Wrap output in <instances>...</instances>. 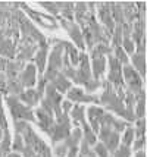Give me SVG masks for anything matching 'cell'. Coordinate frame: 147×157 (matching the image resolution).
Segmentation results:
<instances>
[{"label":"cell","mask_w":147,"mask_h":157,"mask_svg":"<svg viewBox=\"0 0 147 157\" xmlns=\"http://www.w3.org/2000/svg\"><path fill=\"white\" fill-rule=\"evenodd\" d=\"M97 134H99L97 140H100V143L106 147L109 154H112L121 144V135L118 132H115L112 128H109V126H100Z\"/></svg>","instance_id":"52a82bcc"},{"label":"cell","mask_w":147,"mask_h":157,"mask_svg":"<svg viewBox=\"0 0 147 157\" xmlns=\"http://www.w3.org/2000/svg\"><path fill=\"white\" fill-rule=\"evenodd\" d=\"M0 157H5V156H3V154H2V151H0Z\"/></svg>","instance_id":"9f6ffc18"},{"label":"cell","mask_w":147,"mask_h":157,"mask_svg":"<svg viewBox=\"0 0 147 157\" xmlns=\"http://www.w3.org/2000/svg\"><path fill=\"white\" fill-rule=\"evenodd\" d=\"M49 84L53 85V88L56 90L59 94H65V93H68V90L72 87V82L63 75V74H57L56 78H55L52 82H49Z\"/></svg>","instance_id":"7402d4cb"},{"label":"cell","mask_w":147,"mask_h":157,"mask_svg":"<svg viewBox=\"0 0 147 157\" xmlns=\"http://www.w3.org/2000/svg\"><path fill=\"white\" fill-rule=\"evenodd\" d=\"M113 57H115V59H116V60L119 62V63H121V65H122V66H124V65H128V62H130V59H128V55H126L125 52H124V48L121 47V46H119V47H115L113 48Z\"/></svg>","instance_id":"836d02e7"},{"label":"cell","mask_w":147,"mask_h":157,"mask_svg":"<svg viewBox=\"0 0 147 157\" xmlns=\"http://www.w3.org/2000/svg\"><path fill=\"white\" fill-rule=\"evenodd\" d=\"M146 147V137L144 138H137V140H134L133 143V151H141L143 148Z\"/></svg>","instance_id":"b9f144b4"},{"label":"cell","mask_w":147,"mask_h":157,"mask_svg":"<svg viewBox=\"0 0 147 157\" xmlns=\"http://www.w3.org/2000/svg\"><path fill=\"white\" fill-rule=\"evenodd\" d=\"M24 91V87L21 85V82L16 79H10V81H6V96H15L18 97Z\"/></svg>","instance_id":"f1b7e54d"},{"label":"cell","mask_w":147,"mask_h":157,"mask_svg":"<svg viewBox=\"0 0 147 157\" xmlns=\"http://www.w3.org/2000/svg\"><path fill=\"white\" fill-rule=\"evenodd\" d=\"M131 66H133L137 74L141 76V79L146 76V55H140V53H134L131 57Z\"/></svg>","instance_id":"484cf974"},{"label":"cell","mask_w":147,"mask_h":157,"mask_svg":"<svg viewBox=\"0 0 147 157\" xmlns=\"http://www.w3.org/2000/svg\"><path fill=\"white\" fill-rule=\"evenodd\" d=\"M6 157H22V156L19 154V153H15V151H10V153H9V154H7Z\"/></svg>","instance_id":"f907efd6"},{"label":"cell","mask_w":147,"mask_h":157,"mask_svg":"<svg viewBox=\"0 0 147 157\" xmlns=\"http://www.w3.org/2000/svg\"><path fill=\"white\" fill-rule=\"evenodd\" d=\"M106 57H97V59H91V76L93 79L100 81V78L103 75L106 69Z\"/></svg>","instance_id":"cb8c5ba5"},{"label":"cell","mask_w":147,"mask_h":157,"mask_svg":"<svg viewBox=\"0 0 147 157\" xmlns=\"http://www.w3.org/2000/svg\"><path fill=\"white\" fill-rule=\"evenodd\" d=\"M128 126H131V125L128 122H125V121H122V119H116V117H115L112 122V129L115 131V132H118L119 135H121Z\"/></svg>","instance_id":"8d00e7d4"},{"label":"cell","mask_w":147,"mask_h":157,"mask_svg":"<svg viewBox=\"0 0 147 157\" xmlns=\"http://www.w3.org/2000/svg\"><path fill=\"white\" fill-rule=\"evenodd\" d=\"M113 53V48L109 44H96L94 47L90 50V56L91 59H97V57H107L109 55Z\"/></svg>","instance_id":"4316f807"},{"label":"cell","mask_w":147,"mask_h":157,"mask_svg":"<svg viewBox=\"0 0 147 157\" xmlns=\"http://www.w3.org/2000/svg\"><path fill=\"white\" fill-rule=\"evenodd\" d=\"M85 87V93H88V94H93L94 91H97L100 87H102V79L97 81V79H91L90 82H87L84 85Z\"/></svg>","instance_id":"60d3db41"},{"label":"cell","mask_w":147,"mask_h":157,"mask_svg":"<svg viewBox=\"0 0 147 157\" xmlns=\"http://www.w3.org/2000/svg\"><path fill=\"white\" fill-rule=\"evenodd\" d=\"M60 46L63 48V53L68 56V59H69L71 65L75 68L78 66V62H79V53H78V48L74 46V44H71L68 41H63L60 40Z\"/></svg>","instance_id":"44dd1931"},{"label":"cell","mask_w":147,"mask_h":157,"mask_svg":"<svg viewBox=\"0 0 147 157\" xmlns=\"http://www.w3.org/2000/svg\"><path fill=\"white\" fill-rule=\"evenodd\" d=\"M16 56V43L12 38H5L0 43V57L12 60Z\"/></svg>","instance_id":"ffe728a7"},{"label":"cell","mask_w":147,"mask_h":157,"mask_svg":"<svg viewBox=\"0 0 147 157\" xmlns=\"http://www.w3.org/2000/svg\"><path fill=\"white\" fill-rule=\"evenodd\" d=\"M109 157H113V156H109Z\"/></svg>","instance_id":"680465c9"},{"label":"cell","mask_w":147,"mask_h":157,"mask_svg":"<svg viewBox=\"0 0 147 157\" xmlns=\"http://www.w3.org/2000/svg\"><path fill=\"white\" fill-rule=\"evenodd\" d=\"M38 5H40V6H41L43 9H46V10H47L49 13H52L53 16L59 15V10H57L56 3H55V2H40Z\"/></svg>","instance_id":"ab89813d"},{"label":"cell","mask_w":147,"mask_h":157,"mask_svg":"<svg viewBox=\"0 0 147 157\" xmlns=\"http://www.w3.org/2000/svg\"><path fill=\"white\" fill-rule=\"evenodd\" d=\"M37 48H38V44L34 40H31L28 37H21L16 44V56L15 57H16V60L27 63L34 57Z\"/></svg>","instance_id":"8992f818"},{"label":"cell","mask_w":147,"mask_h":157,"mask_svg":"<svg viewBox=\"0 0 147 157\" xmlns=\"http://www.w3.org/2000/svg\"><path fill=\"white\" fill-rule=\"evenodd\" d=\"M63 55L65 53H63V48L60 46V40L57 38V43L52 47V52L49 53L47 65H46L44 74H43V78L47 82H52L57 76V74H60L62 63H63Z\"/></svg>","instance_id":"7a4b0ae2"},{"label":"cell","mask_w":147,"mask_h":157,"mask_svg":"<svg viewBox=\"0 0 147 157\" xmlns=\"http://www.w3.org/2000/svg\"><path fill=\"white\" fill-rule=\"evenodd\" d=\"M66 100H69L72 104H91V106H97L99 104V96L96 94H88L84 90L78 88V87H71L66 93Z\"/></svg>","instance_id":"9c48e42d"},{"label":"cell","mask_w":147,"mask_h":157,"mask_svg":"<svg viewBox=\"0 0 147 157\" xmlns=\"http://www.w3.org/2000/svg\"><path fill=\"white\" fill-rule=\"evenodd\" d=\"M122 38H124V35H122V28H121V25H116L115 29H113L112 35H110V43H112L113 47H119V46L122 44Z\"/></svg>","instance_id":"d6a6232c"},{"label":"cell","mask_w":147,"mask_h":157,"mask_svg":"<svg viewBox=\"0 0 147 157\" xmlns=\"http://www.w3.org/2000/svg\"><path fill=\"white\" fill-rule=\"evenodd\" d=\"M90 157H96V156H94V153H93V154H91V156Z\"/></svg>","instance_id":"6f0895ef"},{"label":"cell","mask_w":147,"mask_h":157,"mask_svg":"<svg viewBox=\"0 0 147 157\" xmlns=\"http://www.w3.org/2000/svg\"><path fill=\"white\" fill-rule=\"evenodd\" d=\"M72 103L69 101V100H63L62 104H60V109H62V113H65V115H69L71 109H72Z\"/></svg>","instance_id":"ee69618b"},{"label":"cell","mask_w":147,"mask_h":157,"mask_svg":"<svg viewBox=\"0 0 147 157\" xmlns=\"http://www.w3.org/2000/svg\"><path fill=\"white\" fill-rule=\"evenodd\" d=\"M27 63H24L21 60H7V65L5 68V76H6V81H10V79H16L18 75L21 74L24 68H25Z\"/></svg>","instance_id":"ac0fdd59"},{"label":"cell","mask_w":147,"mask_h":157,"mask_svg":"<svg viewBox=\"0 0 147 157\" xmlns=\"http://www.w3.org/2000/svg\"><path fill=\"white\" fill-rule=\"evenodd\" d=\"M56 7L59 10V15H62L60 18L66 21H74V5L72 2H55Z\"/></svg>","instance_id":"d4e9b609"},{"label":"cell","mask_w":147,"mask_h":157,"mask_svg":"<svg viewBox=\"0 0 147 157\" xmlns=\"http://www.w3.org/2000/svg\"><path fill=\"white\" fill-rule=\"evenodd\" d=\"M77 157H87V156H83V154H78Z\"/></svg>","instance_id":"11a10c76"},{"label":"cell","mask_w":147,"mask_h":157,"mask_svg":"<svg viewBox=\"0 0 147 157\" xmlns=\"http://www.w3.org/2000/svg\"><path fill=\"white\" fill-rule=\"evenodd\" d=\"M18 81L21 82L24 90L27 88H34L37 84V69L33 63H27L25 68L21 74L18 75Z\"/></svg>","instance_id":"5bb4252c"},{"label":"cell","mask_w":147,"mask_h":157,"mask_svg":"<svg viewBox=\"0 0 147 157\" xmlns=\"http://www.w3.org/2000/svg\"><path fill=\"white\" fill-rule=\"evenodd\" d=\"M19 7H21L22 12H27V13L29 15V18H31V19H34L37 24L43 25V27L47 28V29H56V28L59 27L55 18H52V16H49V15L38 13V12H35L34 9H31L29 6H27L25 3H21Z\"/></svg>","instance_id":"8fae6325"},{"label":"cell","mask_w":147,"mask_h":157,"mask_svg":"<svg viewBox=\"0 0 147 157\" xmlns=\"http://www.w3.org/2000/svg\"><path fill=\"white\" fill-rule=\"evenodd\" d=\"M102 88H103V93L99 96V104H102L106 110H109V113H112V115L115 113L119 117H122V121H125V122H135L134 112L125 109L124 101L118 97L112 85L107 81H102Z\"/></svg>","instance_id":"6da1fadb"},{"label":"cell","mask_w":147,"mask_h":157,"mask_svg":"<svg viewBox=\"0 0 147 157\" xmlns=\"http://www.w3.org/2000/svg\"><path fill=\"white\" fill-rule=\"evenodd\" d=\"M7 107L10 110V115L15 121H25V122H37L34 116V112L29 109L28 106H25L24 103L18 100V97L15 96H6L5 97Z\"/></svg>","instance_id":"277c9868"},{"label":"cell","mask_w":147,"mask_h":157,"mask_svg":"<svg viewBox=\"0 0 147 157\" xmlns=\"http://www.w3.org/2000/svg\"><path fill=\"white\" fill-rule=\"evenodd\" d=\"M91 150H93V153H94V156L96 157H109L110 156V154H109V151L106 150V147L100 143V141H97V143L94 144Z\"/></svg>","instance_id":"f35d334b"},{"label":"cell","mask_w":147,"mask_h":157,"mask_svg":"<svg viewBox=\"0 0 147 157\" xmlns=\"http://www.w3.org/2000/svg\"><path fill=\"white\" fill-rule=\"evenodd\" d=\"M59 24L62 25V28L68 33L72 41L75 43V47L77 48H85V44H84V38H83V33H81V28L78 27L77 24L74 21H66V19H62L59 18Z\"/></svg>","instance_id":"7c38bea8"},{"label":"cell","mask_w":147,"mask_h":157,"mask_svg":"<svg viewBox=\"0 0 147 157\" xmlns=\"http://www.w3.org/2000/svg\"><path fill=\"white\" fill-rule=\"evenodd\" d=\"M0 94L6 96V76L3 72H0Z\"/></svg>","instance_id":"bcb514c9"},{"label":"cell","mask_w":147,"mask_h":157,"mask_svg":"<svg viewBox=\"0 0 147 157\" xmlns=\"http://www.w3.org/2000/svg\"><path fill=\"white\" fill-rule=\"evenodd\" d=\"M71 131H72V122H71L69 115L62 113L59 117H55V125L50 134V140L52 143H60L66 137H69Z\"/></svg>","instance_id":"5b68a950"},{"label":"cell","mask_w":147,"mask_h":157,"mask_svg":"<svg viewBox=\"0 0 147 157\" xmlns=\"http://www.w3.org/2000/svg\"><path fill=\"white\" fill-rule=\"evenodd\" d=\"M2 137H3V128L0 126V141H2Z\"/></svg>","instance_id":"f5cc1de1"},{"label":"cell","mask_w":147,"mask_h":157,"mask_svg":"<svg viewBox=\"0 0 147 157\" xmlns=\"http://www.w3.org/2000/svg\"><path fill=\"white\" fill-rule=\"evenodd\" d=\"M49 43L47 40L41 43V44H38V48H37V52H35L34 57H33V60H34V65L35 69H37V74H40L43 75L44 74V69H46V65H47V57H49Z\"/></svg>","instance_id":"4fadbf2b"},{"label":"cell","mask_w":147,"mask_h":157,"mask_svg":"<svg viewBox=\"0 0 147 157\" xmlns=\"http://www.w3.org/2000/svg\"><path fill=\"white\" fill-rule=\"evenodd\" d=\"M24 147H25V143H24V140H22V135L15 134L14 140H12V145H10V151H15V153H19V154H21V151Z\"/></svg>","instance_id":"e575fe53"},{"label":"cell","mask_w":147,"mask_h":157,"mask_svg":"<svg viewBox=\"0 0 147 157\" xmlns=\"http://www.w3.org/2000/svg\"><path fill=\"white\" fill-rule=\"evenodd\" d=\"M87 12H88V9H87V3L85 2H78L74 5V19L77 21L78 27L83 28L85 25V16H87Z\"/></svg>","instance_id":"603a6c76"},{"label":"cell","mask_w":147,"mask_h":157,"mask_svg":"<svg viewBox=\"0 0 147 157\" xmlns=\"http://www.w3.org/2000/svg\"><path fill=\"white\" fill-rule=\"evenodd\" d=\"M3 40H5V35H3V29L0 28V43H2Z\"/></svg>","instance_id":"816d5d0a"},{"label":"cell","mask_w":147,"mask_h":157,"mask_svg":"<svg viewBox=\"0 0 147 157\" xmlns=\"http://www.w3.org/2000/svg\"><path fill=\"white\" fill-rule=\"evenodd\" d=\"M96 18L99 19V24L112 35L116 25H115V22L112 19V15H110V9H109V3L107 2H96Z\"/></svg>","instance_id":"ba28073f"},{"label":"cell","mask_w":147,"mask_h":157,"mask_svg":"<svg viewBox=\"0 0 147 157\" xmlns=\"http://www.w3.org/2000/svg\"><path fill=\"white\" fill-rule=\"evenodd\" d=\"M18 100H19L21 103H24L25 106H28L29 109H31V107L37 106L41 98H40V96L37 94L35 88H27V90H24L21 94L18 96Z\"/></svg>","instance_id":"d6986e66"},{"label":"cell","mask_w":147,"mask_h":157,"mask_svg":"<svg viewBox=\"0 0 147 157\" xmlns=\"http://www.w3.org/2000/svg\"><path fill=\"white\" fill-rule=\"evenodd\" d=\"M66 153H68V150L63 144L55 145V157H66Z\"/></svg>","instance_id":"7bdbcfd3"},{"label":"cell","mask_w":147,"mask_h":157,"mask_svg":"<svg viewBox=\"0 0 147 157\" xmlns=\"http://www.w3.org/2000/svg\"><path fill=\"white\" fill-rule=\"evenodd\" d=\"M135 128H144L146 129V119H135Z\"/></svg>","instance_id":"7dc6e473"},{"label":"cell","mask_w":147,"mask_h":157,"mask_svg":"<svg viewBox=\"0 0 147 157\" xmlns=\"http://www.w3.org/2000/svg\"><path fill=\"white\" fill-rule=\"evenodd\" d=\"M131 153H133L131 147H128V145H124V144H119L118 148L113 151L110 156H113V157H131Z\"/></svg>","instance_id":"d590c367"},{"label":"cell","mask_w":147,"mask_h":157,"mask_svg":"<svg viewBox=\"0 0 147 157\" xmlns=\"http://www.w3.org/2000/svg\"><path fill=\"white\" fill-rule=\"evenodd\" d=\"M121 47L124 48V52H125L126 55H134V53H135V44L133 43V40H131L130 37H124V38H122Z\"/></svg>","instance_id":"74e56055"},{"label":"cell","mask_w":147,"mask_h":157,"mask_svg":"<svg viewBox=\"0 0 147 157\" xmlns=\"http://www.w3.org/2000/svg\"><path fill=\"white\" fill-rule=\"evenodd\" d=\"M69 117H71V122L74 123L75 128H81L84 123H87L84 104H75V106H72V109L69 112Z\"/></svg>","instance_id":"e0dca14e"},{"label":"cell","mask_w":147,"mask_h":157,"mask_svg":"<svg viewBox=\"0 0 147 157\" xmlns=\"http://www.w3.org/2000/svg\"><path fill=\"white\" fill-rule=\"evenodd\" d=\"M134 140H135L134 128H133V126H128V128L122 132V137H121V144L131 147V145H133V143H134Z\"/></svg>","instance_id":"1f68e13d"},{"label":"cell","mask_w":147,"mask_h":157,"mask_svg":"<svg viewBox=\"0 0 147 157\" xmlns=\"http://www.w3.org/2000/svg\"><path fill=\"white\" fill-rule=\"evenodd\" d=\"M0 107H3V106H2V94H0Z\"/></svg>","instance_id":"db71d44e"},{"label":"cell","mask_w":147,"mask_h":157,"mask_svg":"<svg viewBox=\"0 0 147 157\" xmlns=\"http://www.w3.org/2000/svg\"><path fill=\"white\" fill-rule=\"evenodd\" d=\"M109 3V9H110V15H112V19L115 22V25H122L125 19H124V12H122V7L119 6L118 2H107Z\"/></svg>","instance_id":"83f0119b"},{"label":"cell","mask_w":147,"mask_h":157,"mask_svg":"<svg viewBox=\"0 0 147 157\" xmlns=\"http://www.w3.org/2000/svg\"><path fill=\"white\" fill-rule=\"evenodd\" d=\"M10 145H12V138H10L9 129H3V137L0 141V151L5 157L10 153Z\"/></svg>","instance_id":"f546056e"},{"label":"cell","mask_w":147,"mask_h":157,"mask_svg":"<svg viewBox=\"0 0 147 157\" xmlns=\"http://www.w3.org/2000/svg\"><path fill=\"white\" fill-rule=\"evenodd\" d=\"M21 156H22V157H35L37 154L34 153V150H33L31 147L25 145V147L22 148V151H21Z\"/></svg>","instance_id":"f6af8a7d"},{"label":"cell","mask_w":147,"mask_h":157,"mask_svg":"<svg viewBox=\"0 0 147 157\" xmlns=\"http://www.w3.org/2000/svg\"><path fill=\"white\" fill-rule=\"evenodd\" d=\"M93 79L91 76V68H90V57L87 53H79V62H78L77 75L74 78V84H83L85 85L87 82Z\"/></svg>","instance_id":"30bf717a"},{"label":"cell","mask_w":147,"mask_h":157,"mask_svg":"<svg viewBox=\"0 0 147 157\" xmlns=\"http://www.w3.org/2000/svg\"><path fill=\"white\" fill-rule=\"evenodd\" d=\"M34 116H35V121H37V125L40 126V129H43L50 137L52 129H53V125H55V116L46 113L41 107H37L35 109Z\"/></svg>","instance_id":"9a60e30c"},{"label":"cell","mask_w":147,"mask_h":157,"mask_svg":"<svg viewBox=\"0 0 147 157\" xmlns=\"http://www.w3.org/2000/svg\"><path fill=\"white\" fill-rule=\"evenodd\" d=\"M6 65H7V59H5V57H0V72H5Z\"/></svg>","instance_id":"c3c4849f"},{"label":"cell","mask_w":147,"mask_h":157,"mask_svg":"<svg viewBox=\"0 0 147 157\" xmlns=\"http://www.w3.org/2000/svg\"><path fill=\"white\" fill-rule=\"evenodd\" d=\"M105 113V110L103 107H99V106H90L88 109H85V115H87V123L90 125L91 131L97 135L99 129H100V125H99V121H100V117L102 115Z\"/></svg>","instance_id":"2e32d148"},{"label":"cell","mask_w":147,"mask_h":157,"mask_svg":"<svg viewBox=\"0 0 147 157\" xmlns=\"http://www.w3.org/2000/svg\"><path fill=\"white\" fill-rule=\"evenodd\" d=\"M122 79H124L125 90H128L130 93H133L134 96L137 97V100L140 97L146 96V91H144V87H143L144 82L141 79V76L137 74V71L130 63L122 66Z\"/></svg>","instance_id":"3957f363"},{"label":"cell","mask_w":147,"mask_h":157,"mask_svg":"<svg viewBox=\"0 0 147 157\" xmlns=\"http://www.w3.org/2000/svg\"><path fill=\"white\" fill-rule=\"evenodd\" d=\"M134 116H135V119H144V116H146V96L140 97L137 100L135 107H134Z\"/></svg>","instance_id":"4dcf8cb0"},{"label":"cell","mask_w":147,"mask_h":157,"mask_svg":"<svg viewBox=\"0 0 147 157\" xmlns=\"http://www.w3.org/2000/svg\"><path fill=\"white\" fill-rule=\"evenodd\" d=\"M134 157H146V153H144L143 150H141V151H135Z\"/></svg>","instance_id":"681fc988"}]
</instances>
